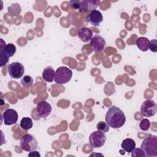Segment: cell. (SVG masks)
Here are the masks:
<instances>
[{"instance_id":"obj_1","label":"cell","mask_w":157,"mask_h":157,"mask_svg":"<svg viewBox=\"0 0 157 157\" xmlns=\"http://www.w3.org/2000/svg\"><path fill=\"white\" fill-rule=\"evenodd\" d=\"M105 122L113 129L122 127L126 122V117L124 112L118 107L112 106L105 114Z\"/></svg>"},{"instance_id":"obj_2","label":"cell","mask_w":157,"mask_h":157,"mask_svg":"<svg viewBox=\"0 0 157 157\" xmlns=\"http://www.w3.org/2000/svg\"><path fill=\"white\" fill-rule=\"evenodd\" d=\"M140 148L144 150L147 156H157V136L148 134L142 141Z\"/></svg>"},{"instance_id":"obj_3","label":"cell","mask_w":157,"mask_h":157,"mask_svg":"<svg viewBox=\"0 0 157 157\" xmlns=\"http://www.w3.org/2000/svg\"><path fill=\"white\" fill-rule=\"evenodd\" d=\"M72 77V71L66 66L59 67L55 71V82L58 84H65L69 82Z\"/></svg>"},{"instance_id":"obj_4","label":"cell","mask_w":157,"mask_h":157,"mask_svg":"<svg viewBox=\"0 0 157 157\" xmlns=\"http://www.w3.org/2000/svg\"><path fill=\"white\" fill-rule=\"evenodd\" d=\"M20 146L22 150L29 152L37 148L38 143L32 134H26L21 137Z\"/></svg>"},{"instance_id":"obj_5","label":"cell","mask_w":157,"mask_h":157,"mask_svg":"<svg viewBox=\"0 0 157 157\" xmlns=\"http://www.w3.org/2000/svg\"><path fill=\"white\" fill-rule=\"evenodd\" d=\"M157 111L156 102L152 99H147L144 101L140 106V112L145 117L154 116Z\"/></svg>"},{"instance_id":"obj_6","label":"cell","mask_w":157,"mask_h":157,"mask_svg":"<svg viewBox=\"0 0 157 157\" xmlns=\"http://www.w3.org/2000/svg\"><path fill=\"white\" fill-rule=\"evenodd\" d=\"M106 139L105 133L99 131H96L91 132L90 135L89 142L92 147L100 148L104 145Z\"/></svg>"},{"instance_id":"obj_7","label":"cell","mask_w":157,"mask_h":157,"mask_svg":"<svg viewBox=\"0 0 157 157\" xmlns=\"http://www.w3.org/2000/svg\"><path fill=\"white\" fill-rule=\"evenodd\" d=\"M7 71L12 78L18 79L23 76L25 72V67L21 63L13 62L8 66Z\"/></svg>"},{"instance_id":"obj_8","label":"cell","mask_w":157,"mask_h":157,"mask_svg":"<svg viewBox=\"0 0 157 157\" xmlns=\"http://www.w3.org/2000/svg\"><path fill=\"white\" fill-rule=\"evenodd\" d=\"M90 45L94 52H102L105 45L104 38L99 34H94L90 39Z\"/></svg>"},{"instance_id":"obj_9","label":"cell","mask_w":157,"mask_h":157,"mask_svg":"<svg viewBox=\"0 0 157 157\" xmlns=\"http://www.w3.org/2000/svg\"><path fill=\"white\" fill-rule=\"evenodd\" d=\"M52 106L47 101H40L36 107V113L37 115L40 118H46L52 112Z\"/></svg>"},{"instance_id":"obj_10","label":"cell","mask_w":157,"mask_h":157,"mask_svg":"<svg viewBox=\"0 0 157 157\" xmlns=\"http://www.w3.org/2000/svg\"><path fill=\"white\" fill-rule=\"evenodd\" d=\"M101 1L99 0H83L80 1L78 11L80 12H91L95 10L99 5Z\"/></svg>"},{"instance_id":"obj_11","label":"cell","mask_w":157,"mask_h":157,"mask_svg":"<svg viewBox=\"0 0 157 157\" xmlns=\"http://www.w3.org/2000/svg\"><path fill=\"white\" fill-rule=\"evenodd\" d=\"M2 118L6 125H12L17 123L18 118L17 111L12 109H7L2 113Z\"/></svg>"},{"instance_id":"obj_12","label":"cell","mask_w":157,"mask_h":157,"mask_svg":"<svg viewBox=\"0 0 157 157\" xmlns=\"http://www.w3.org/2000/svg\"><path fill=\"white\" fill-rule=\"evenodd\" d=\"M103 21V16L98 10H93L88 13L85 18V21L93 26H99Z\"/></svg>"},{"instance_id":"obj_13","label":"cell","mask_w":157,"mask_h":157,"mask_svg":"<svg viewBox=\"0 0 157 157\" xmlns=\"http://www.w3.org/2000/svg\"><path fill=\"white\" fill-rule=\"evenodd\" d=\"M1 50L0 53L6 55L9 57L13 56L16 52V47L13 44H8L6 45V43L1 39Z\"/></svg>"},{"instance_id":"obj_14","label":"cell","mask_w":157,"mask_h":157,"mask_svg":"<svg viewBox=\"0 0 157 157\" xmlns=\"http://www.w3.org/2000/svg\"><path fill=\"white\" fill-rule=\"evenodd\" d=\"M77 36L82 41L88 42L89 40H90L93 34L92 30L90 28L82 27L78 29Z\"/></svg>"},{"instance_id":"obj_15","label":"cell","mask_w":157,"mask_h":157,"mask_svg":"<svg viewBox=\"0 0 157 157\" xmlns=\"http://www.w3.org/2000/svg\"><path fill=\"white\" fill-rule=\"evenodd\" d=\"M55 72L51 66H47L44 68L42 72V78L47 82H52L55 80Z\"/></svg>"},{"instance_id":"obj_16","label":"cell","mask_w":157,"mask_h":157,"mask_svg":"<svg viewBox=\"0 0 157 157\" xmlns=\"http://www.w3.org/2000/svg\"><path fill=\"white\" fill-rule=\"evenodd\" d=\"M121 148L127 153H131L136 147L135 141L130 138H127L122 141L121 144Z\"/></svg>"},{"instance_id":"obj_17","label":"cell","mask_w":157,"mask_h":157,"mask_svg":"<svg viewBox=\"0 0 157 157\" xmlns=\"http://www.w3.org/2000/svg\"><path fill=\"white\" fill-rule=\"evenodd\" d=\"M149 40L145 37H140L136 40V44L137 47L143 52H146L148 50Z\"/></svg>"},{"instance_id":"obj_18","label":"cell","mask_w":157,"mask_h":157,"mask_svg":"<svg viewBox=\"0 0 157 157\" xmlns=\"http://www.w3.org/2000/svg\"><path fill=\"white\" fill-rule=\"evenodd\" d=\"M20 127L23 130L28 131L33 127V120L29 117H23L20 121Z\"/></svg>"},{"instance_id":"obj_19","label":"cell","mask_w":157,"mask_h":157,"mask_svg":"<svg viewBox=\"0 0 157 157\" xmlns=\"http://www.w3.org/2000/svg\"><path fill=\"white\" fill-rule=\"evenodd\" d=\"M21 85L26 88H30L33 85V78L30 75H25L21 80Z\"/></svg>"},{"instance_id":"obj_20","label":"cell","mask_w":157,"mask_h":157,"mask_svg":"<svg viewBox=\"0 0 157 157\" xmlns=\"http://www.w3.org/2000/svg\"><path fill=\"white\" fill-rule=\"evenodd\" d=\"M109 127L110 126H109V124L106 122H104L103 121H101L98 122L96 125V128L98 131H99L104 133L107 132L109 131V128H110Z\"/></svg>"},{"instance_id":"obj_21","label":"cell","mask_w":157,"mask_h":157,"mask_svg":"<svg viewBox=\"0 0 157 157\" xmlns=\"http://www.w3.org/2000/svg\"><path fill=\"white\" fill-rule=\"evenodd\" d=\"M131 153V156L132 157H145L146 153L142 148H134Z\"/></svg>"},{"instance_id":"obj_22","label":"cell","mask_w":157,"mask_h":157,"mask_svg":"<svg viewBox=\"0 0 157 157\" xmlns=\"http://www.w3.org/2000/svg\"><path fill=\"white\" fill-rule=\"evenodd\" d=\"M140 129L142 131H147L150 127V122L147 118H144L140 120L139 123Z\"/></svg>"},{"instance_id":"obj_23","label":"cell","mask_w":157,"mask_h":157,"mask_svg":"<svg viewBox=\"0 0 157 157\" xmlns=\"http://www.w3.org/2000/svg\"><path fill=\"white\" fill-rule=\"evenodd\" d=\"M148 50L153 52H157V40L156 39H152L149 42Z\"/></svg>"},{"instance_id":"obj_24","label":"cell","mask_w":157,"mask_h":157,"mask_svg":"<svg viewBox=\"0 0 157 157\" xmlns=\"http://www.w3.org/2000/svg\"><path fill=\"white\" fill-rule=\"evenodd\" d=\"M0 56H1V67H2L8 63L9 57L7 56L6 55L1 53H0Z\"/></svg>"},{"instance_id":"obj_25","label":"cell","mask_w":157,"mask_h":157,"mask_svg":"<svg viewBox=\"0 0 157 157\" xmlns=\"http://www.w3.org/2000/svg\"><path fill=\"white\" fill-rule=\"evenodd\" d=\"M106 85L108 86V87L109 88V90H108V91H107L106 92H105V94L107 96H110L111 94H110V90H111V91L113 93V94L115 92V86H114V85L113 84V83L110 82H107Z\"/></svg>"},{"instance_id":"obj_26","label":"cell","mask_w":157,"mask_h":157,"mask_svg":"<svg viewBox=\"0 0 157 157\" xmlns=\"http://www.w3.org/2000/svg\"><path fill=\"white\" fill-rule=\"evenodd\" d=\"M80 1L78 0H72L70 1V6L71 7L75 9H78Z\"/></svg>"},{"instance_id":"obj_27","label":"cell","mask_w":157,"mask_h":157,"mask_svg":"<svg viewBox=\"0 0 157 157\" xmlns=\"http://www.w3.org/2000/svg\"><path fill=\"white\" fill-rule=\"evenodd\" d=\"M28 156H37V157H40V154L39 153V152L36 151V150H33L31 151H29V154H28Z\"/></svg>"}]
</instances>
